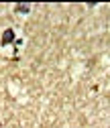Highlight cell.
<instances>
[{"label":"cell","instance_id":"2","mask_svg":"<svg viewBox=\"0 0 110 128\" xmlns=\"http://www.w3.org/2000/svg\"><path fill=\"white\" fill-rule=\"evenodd\" d=\"M31 10V4H17L14 6V12H29Z\"/></svg>","mask_w":110,"mask_h":128},{"label":"cell","instance_id":"3","mask_svg":"<svg viewBox=\"0 0 110 128\" xmlns=\"http://www.w3.org/2000/svg\"><path fill=\"white\" fill-rule=\"evenodd\" d=\"M0 128H2V126H0Z\"/></svg>","mask_w":110,"mask_h":128},{"label":"cell","instance_id":"1","mask_svg":"<svg viewBox=\"0 0 110 128\" xmlns=\"http://www.w3.org/2000/svg\"><path fill=\"white\" fill-rule=\"evenodd\" d=\"M10 43H14V30L12 28H6L4 33H2V47L10 45Z\"/></svg>","mask_w":110,"mask_h":128}]
</instances>
